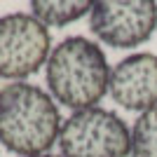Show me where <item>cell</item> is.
Segmentation results:
<instances>
[{"label": "cell", "mask_w": 157, "mask_h": 157, "mask_svg": "<svg viewBox=\"0 0 157 157\" xmlns=\"http://www.w3.org/2000/svg\"><path fill=\"white\" fill-rule=\"evenodd\" d=\"M33 157H61V155H52V152H45V155H33Z\"/></svg>", "instance_id": "9"}, {"label": "cell", "mask_w": 157, "mask_h": 157, "mask_svg": "<svg viewBox=\"0 0 157 157\" xmlns=\"http://www.w3.org/2000/svg\"><path fill=\"white\" fill-rule=\"evenodd\" d=\"M89 28L101 42L129 49L157 31V2L152 0H103L94 2Z\"/></svg>", "instance_id": "5"}, {"label": "cell", "mask_w": 157, "mask_h": 157, "mask_svg": "<svg viewBox=\"0 0 157 157\" xmlns=\"http://www.w3.org/2000/svg\"><path fill=\"white\" fill-rule=\"evenodd\" d=\"M94 2L87 0H33L31 14L45 26H66L92 12Z\"/></svg>", "instance_id": "7"}, {"label": "cell", "mask_w": 157, "mask_h": 157, "mask_svg": "<svg viewBox=\"0 0 157 157\" xmlns=\"http://www.w3.org/2000/svg\"><path fill=\"white\" fill-rule=\"evenodd\" d=\"M108 94L127 110H150L157 105V54L136 52L110 68Z\"/></svg>", "instance_id": "6"}, {"label": "cell", "mask_w": 157, "mask_h": 157, "mask_svg": "<svg viewBox=\"0 0 157 157\" xmlns=\"http://www.w3.org/2000/svg\"><path fill=\"white\" fill-rule=\"evenodd\" d=\"M52 54L49 28L33 14L0 17V78L24 82L38 73Z\"/></svg>", "instance_id": "4"}, {"label": "cell", "mask_w": 157, "mask_h": 157, "mask_svg": "<svg viewBox=\"0 0 157 157\" xmlns=\"http://www.w3.org/2000/svg\"><path fill=\"white\" fill-rule=\"evenodd\" d=\"M131 157H157V105L141 113L131 127Z\"/></svg>", "instance_id": "8"}, {"label": "cell", "mask_w": 157, "mask_h": 157, "mask_svg": "<svg viewBox=\"0 0 157 157\" xmlns=\"http://www.w3.org/2000/svg\"><path fill=\"white\" fill-rule=\"evenodd\" d=\"M59 148L61 157H129L131 131L117 113L85 108L61 124Z\"/></svg>", "instance_id": "3"}, {"label": "cell", "mask_w": 157, "mask_h": 157, "mask_svg": "<svg viewBox=\"0 0 157 157\" xmlns=\"http://www.w3.org/2000/svg\"><path fill=\"white\" fill-rule=\"evenodd\" d=\"M61 113L52 94L31 82L0 89V143L21 157L45 155L59 143Z\"/></svg>", "instance_id": "1"}, {"label": "cell", "mask_w": 157, "mask_h": 157, "mask_svg": "<svg viewBox=\"0 0 157 157\" xmlns=\"http://www.w3.org/2000/svg\"><path fill=\"white\" fill-rule=\"evenodd\" d=\"M110 66L103 49L89 38L71 35L61 40L47 59V87L54 101L66 108L85 110L108 94Z\"/></svg>", "instance_id": "2"}]
</instances>
